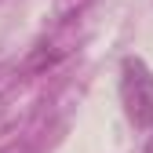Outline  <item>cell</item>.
<instances>
[{"mask_svg": "<svg viewBox=\"0 0 153 153\" xmlns=\"http://www.w3.org/2000/svg\"><path fill=\"white\" fill-rule=\"evenodd\" d=\"M146 153H153V135H149V142H146Z\"/></svg>", "mask_w": 153, "mask_h": 153, "instance_id": "2", "label": "cell"}, {"mask_svg": "<svg viewBox=\"0 0 153 153\" xmlns=\"http://www.w3.org/2000/svg\"><path fill=\"white\" fill-rule=\"evenodd\" d=\"M120 99L135 128L153 124V73L142 59H124L120 62Z\"/></svg>", "mask_w": 153, "mask_h": 153, "instance_id": "1", "label": "cell"}]
</instances>
